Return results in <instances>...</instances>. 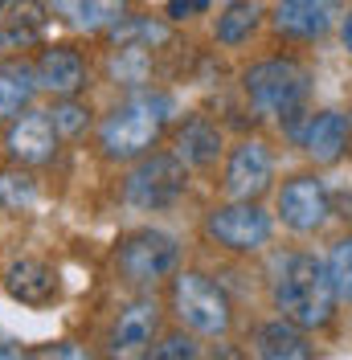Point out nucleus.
Instances as JSON below:
<instances>
[{
    "label": "nucleus",
    "mask_w": 352,
    "mask_h": 360,
    "mask_svg": "<svg viewBox=\"0 0 352 360\" xmlns=\"http://www.w3.org/2000/svg\"><path fill=\"white\" fill-rule=\"evenodd\" d=\"M336 283L332 270L315 258V254H291L279 278H275V307L283 319L299 323V328H324L336 311Z\"/></svg>",
    "instance_id": "1"
},
{
    "label": "nucleus",
    "mask_w": 352,
    "mask_h": 360,
    "mask_svg": "<svg viewBox=\"0 0 352 360\" xmlns=\"http://www.w3.org/2000/svg\"><path fill=\"white\" fill-rule=\"evenodd\" d=\"M172 115V98L168 94H132L127 103H119L107 115L99 143H103V156L107 160H135L144 156L156 143V135L164 131Z\"/></svg>",
    "instance_id": "2"
},
{
    "label": "nucleus",
    "mask_w": 352,
    "mask_h": 360,
    "mask_svg": "<svg viewBox=\"0 0 352 360\" xmlns=\"http://www.w3.org/2000/svg\"><path fill=\"white\" fill-rule=\"evenodd\" d=\"M308 70L291 58H270V62H258V66L246 70L242 86L254 103V111L266 115V119H283L291 123L295 115L303 111L308 103Z\"/></svg>",
    "instance_id": "3"
},
{
    "label": "nucleus",
    "mask_w": 352,
    "mask_h": 360,
    "mask_svg": "<svg viewBox=\"0 0 352 360\" xmlns=\"http://www.w3.org/2000/svg\"><path fill=\"white\" fill-rule=\"evenodd\" d=\"M172 303H176V315L201 332V336H221L225 328H230V299L221 295V287H213L205 274L197 270H189V274H180L172 287Z\"/></svg>",
    "instance_id": "4"
},
{
    "label": "nucleus",
    "mask_w": 352,
    "mask_h": 360,
    "mask_svg": "<svg viewBox=\"0 0 352 360\" xmlns=\"http://www.w3.org/2000/svg\"><path fill=\"white\" fill-rule=\"evenodd\" d=\"M184 160L180 156H152L144 164H135L127 184H123V197L135 209H168V205L184 193Z\"/></svg>",
    "instance_id": "5"
},
{
    "label": "nucleus",
    "mask_w": 352,
    "mask_h": 360,
    "mask_svg": "<svg viewBox=\"0 0 352 360\" xmlns=\"http://www.w3.org/2000/svg\"><path fill=\"white\" fill-rule=\"evenodd\" d=\"M180 246H176L172 233H160V229H139L132 238H123L119 246V274L127 283H156L164 274H172Z\"/></svg>",
    "instance_id": "6"
},
{
    "label": "nucleus",
    "mask_w": 352,
    "mask_h": 360,
    "mask_svg": "<svg viewBox=\"0 0 352 360\" xmlns=\"http://www.w3.org/2000/svg\"><path fill=\"white\" fill-rule=\"evenodd\" d=\"M205 233L225 250L250 254V250H258L270 242V217L254 201H234V205H221V209L209 213Z\"/></svg>",
    "instance_id": "7"
},
{
    "label": "nucleus",
    "mask_w": 352,
    "mask_h": 360,
    "mask_svg": "<svg viewBox=\"0 0 352 360\" xmlns=\"http://www.w3.org/2000/svg\"><path fill=\"white\" fill-rule=\"evenodd\" d=\"M160 328V307L152 299H135L115 315L107 336V360H148L152 356V340Z\"/></svg>",
    "instance_id": "8"
},
{
    "label": "nucleus",
    "mask_w": 352,
    "mask_h": 360,
    "mask_svg": "<svg viewBox=\"0 0 352 360\" xmlns=\"http://www.w3.org/2000/svg\"><path fill=\"white\" fill-rule=\"evenodd\" d=\"M279 213H283V221L291 225V229H299V233H315L320 225L328 221V213H332L324 180L320 176L287 180L283 193H279Z\"/></svg>",
    "instance_id": "9"
},
{
    "label": "nucleus",
    "mask_w": 352,
    "mask_h": 360,
    "mask_svg": "<svg viewBox=\"0 0 352 360\" xmlns=\"http://www.w3.org/2000/svg\"><path fill=\"white\" fill-rule=\"evenodd\" d=\"M270 172H275V164H270L266 143L246 139V143H238V148L230 152V164H225V193H230L234 201H254V197H263L266 188H270Z\"/></svg>",
    "instance_id": "10"
},
{
    "label": "nucleus",
    "mask_w": 352,
    "mask_h": 360,
    "mask_svg": "<svg viewBox=\"0 0 352 360\" xmlns=\"http://www.w3.org/2000/svg\"><path fill=\"white\" fill-rule=\"evenodd\" d=\"M336 17H340V0H279L275 29L295 41H311V37H324Z\"/></svg>",
    "instance_id": "11"
},
{
    "label": "nucleus",
    "mask_w": 352,
    "mask_h": 360,
    "mask_svg": "<svg viewBox=\"0 0 352 360\" xmlns=\"http://www.w3.org/2000/svg\"><path fill=\"white\" fill-rule=\"evenodd\" d=\"M4 148H8V156L17 160V164H45V160H54V152H58V123L42 111L21 115L8 127Z\"/></svg>",
    "instance_id": "12"
},
{
    "label": "nucleus",
    "mask_w": 352,
    "mask_h": 360,
    "mask_svg": "<svg viewBox=\"0 0 352 360\" xmlns=\"http://www.w3.org/2000/svg\"><path fill=\"white\" fill-rule=\"evenodd\" d=\"M303 152H308L315 164H336V160L348 152V119L336 111H320L308 119V127L299 135Z\"/></svg>",
    "instance_id": "13"
},
{
    "label": "nucleus",
    "mask_w": 352,
    "mask_h": 360,
    "mask_svg": "<svg viewBox=\"0 0 352 360\" xmlns=\"http://www.w3.org/2000/svg\"><path fill=\"white\" fill-rule=\"evenodd\" d=\"M37 86L54 90V94H78V90L87 86V66H82V58L70 49V45H54V49H45L42 58H37Z\"/></svg>",
    "instance_id": "14"
},
{
    "label": "nucleus",
    "mask_w": 352,
    "mask_h": 360,
    "mask_svg": "<svg viewBox=\"0 0 352 360\" xmlns=\"http://www.w3.org/2000/svg\"><path fill=\"white\" fill-rule=\"evenodd\" d=\"M45 4L42 0H0V49H25L42 37Z\"/></svg>",
    "instance_id": "15"
},
{
    "label": "nucleus",
    "mask_w": 352,
    "mask_h": 360,
    "mask_svg": "<svg viewBox=\"0 0 352 360\" xmlns=\"http://www.w3.org/2000/svg\"><path fill=\"white\" fill-rule=\"evenodd\" d=\"M4 287H8L13 299H21L29 307H45L58 295V274L37 258H21V262H13L4 270Z\"/></svg>",
    "instance_id": "16"
},
{
    "label": "nucleus",
    "mask_w": 352,
    "mask_h": 360,
    "mask_svg": "<svg viewBox=\"0 0 352 360\" xmlns=\"http://www.w3.org/2000/svg\"><path fill=\"white\" fill-rule=\"evenodd\" d=\"M49 13H58V17H66L70 25H78V29H115V25L123 21L127 13H123V0H42Z\"/></svg>",
    "instance_id": "17"
},
{
    "label": "nucleus",
    "mask_w": 352,
    "mask_h": 360,
    "mask_svg": "<svg viewBox=\"0 0 352 360\" xmlns=\"http://www.w3.org/2000/svg\"><path fill=\"white\" fill-rule=\"evenodd\" d=\"M176 156L193 168H205L221 156V131L209 123V119H189L180 131H176Z\"/></svg>",
    "instance_id": "18"
},
{
    "label": "nucleus",
    "mask_w": 352,
    "mask_h": 360,
    "mask_svg": "<svg viewBox=\"0 0 352 360\" xmlns=\"http://www.w3.org/2000/svg\"><path fill=\"white\" fill-rule=\"evenodd\" d=\"M258 356L263 360H311V348L299 323L291 319H275V323H263L258 328Z\"/></svg>",
    "instance_id": "19"
},
{
    "label": "nucleus",
    "mask_w": 352,
    "mask_h": 360,
    "mask_svg": "<svg viewBox=\"0 0 352 360\" xmlns=\"http://www.w3.org/2000/svg\"><path fill=\"white\" fill-rule=\"evenodd\" d=\"M156 45H115V53H111V78L115 82H123V86H144L148 78L156 74Z\"/></svg>",
    "instance_id": "20"
},
{
    "label": "nucleus",
    "mask_w": 352,
    "mask_h": 360,
    "mask_svg": "<svg viewBox=\"0 0 352 360\" xmlns=\"http://www.w3.org/2000/svg\"><path fill=\"white\" fill-rule=\"evenodd\" d=\"M33 86H37V74H29L17 62H0V119L21 111L33 98Z\"/></svg>",
    "instance_id": "21"
},
{
    "label": "nucleus",
    "mask_w": 352,
    "mask_h": 360,
    "mask_svg": "<svg viewBox=\"0 0 352 360\" xmlns=\"http://www.w3.org/2000/svg\"><path fill=\"white\" fill-rule=\"evenodd\" d=\"M111 41L115 45H172V29L164 21H152V17H123V21L111 29Z\"/></svg>",
    "instance_id": "22"
},
{
    "label": "nucleus",
    "mask_w": 352,
    "mask_h": 360,
    "mask_svg": "<svg viewBox=\"0 0 352 360\" xmlns=\"http://www.w3.org/2000/svg\"><path fill=\"white\" fill-rule=\"evenodd\" d=\"M258 29V4L254 0H234L218 17V41L221 45H242Z\"/></svg>",
    "instance_id": "23"
},
{
    "label": "nucleus",
    "mask_w": 352,
    "mask_h": 360,
    "mask_svg": "<svg viewBox=\"0 0 352 360\" xmlns=\"http://www.w3.org/2000/svg\"><path fill=\"white\" fill-rule=\"evenodd\" d=\"M33 201H37L33 176H25V172H0V205L8 213H25Z\"/></svg>",
    "instance_id": "24"
},
{
    "label": "nucleus",
    "mask_w": 352,
    "mask_h": 360,
    "mask_svg": "<svg viewBox=\"0 0 352 360\" xmlns=\"http://www.w3.org/2000/svg\"><path fill=\"white\" fill-rule=\"evenodd\" d=\"M328 270H332V283H336V295L352 303V238L336 242V250L328 258Z\"/></svg>",
    "instance_id": "25"
},
{
    "label": "nucleus",
    "mask_w": 352,
    "mask_h": 360,
    "mask_svg": "<svg viewBox=\"0 0 352 360\" xmlns=\"http://www.w3.org/2000/svg\"><path fill=\"white\" fill-rule=\"evenodd\" d=\"M152 360H197V340L184 336V332H176V336H168L156 348Z\"/></svg>",
    "instance_id": "26"
},
{
    "label": "nucleus",
    "mask_w": 352,
    "mask_h": 360,
    "mask_svg": "<svg viewBox=\"0 0 352 360\" xmlns=\"http://www.w3.org/2000/svg\"><path fill=\"white\" fill-rule=\"evenodd\" d=\"M54 123H58V131L78 135L82 127H87V111H82V107H74V103H66V107H58V111H54Z\"/></svg>",
    "instance_id": "27"
},
{
    "label": "nucleus",
    "mask_w": 352,
    "mask_h": 360,
    "mask_svg": "<svg viewBox=\"0 0 352 360\" xmlns=\"http://www.w3.org/2000/svg\"><path fill=\"white\" fill-rule=\"evenodd\" d=\"M209 8V0H168V17L184 21V17H201Z\"/></svg>",
    "instance_id": "28"
},
{
    "label": "nucleus",
    "mask_w": 352,
    "mask_h": 360,
    "mask_svg": "<svg viewBox=\"0 0 352 360\" xmlns=\"http://www.w3.org/2000/svg\"><path fill=\"white\" fill-rule=\"evenodd\" d=\"M42 360H90V352H82L78 344H54L42 352Z\"/></svg>",
    "instance_id": "29"
},
{
    "label": "nucleus",
    "mask_w": 352,
    "mask_h": 360,
    "mask_svg": "<svg viewBox=\"0 0 352 360\" xmlns=\"http://www.w3.org/2000/svg\"><path fill=\"white\" fill-rule=\"evenodd\" d=\"M0 360H29V352H25L17 340H8V336H0Z\"/></svg>",
    "instance_id": "30"
},
{
    "label": "nucleus",
    "mask_w": 352,
    "mask_h": 360,
    "mask_svg": "<svg viewBox=\"0 0 352 360\" xmlns=\"http://www.w3.org/2000/svg\"><path fill=\"white\" fill-rule=\"evenodd\" d=\"M340 41H344V49L352 53V8H348V17L340 21Z\"/></svg>",
    "instance_id": "31"
},
{
    "label": "nucleus",
    "mask_w": 352,
    "mask_h": 360,
    "mask_svg": "<svg viewBox=\"0 0 352 360\" xmlns=\"http://www.w3.org/2000/svg\"><path fill=\"white\" fill-rule=\"evenodd\" d=\"M213 360H242V352H238V348H218Z\"/></svg>",
    "instance_id": "32"
}]
</instances>
